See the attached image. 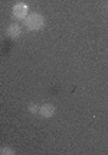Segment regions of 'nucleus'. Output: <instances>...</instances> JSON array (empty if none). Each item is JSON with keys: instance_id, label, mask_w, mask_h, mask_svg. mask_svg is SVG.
Returning <instances> with one entry per match:
<instances>
[{"instance_id": "obj_6", "label": "nucleus", "mask_w": 108, "mask_h": 155, "mask_svg": "<svg viewBox=\"0 0 108 155\" xmlns=\"http://www.w3.org/2000/svg\"><path fill=\"white\" fill-rule=\"evenodd\" d=\"M16 154V151L13 148H10V147H2L0 148V155H14Z\"/></svg>"}, {"instance_id": "obj_4", "label": "nucleus", "mask_w": 108, "mask_h": 155, "mask_svg": "<svg viewBox=\"0 0 108 155\" xmlns=\"http://www.w3.org/2000/svg\"><path fill=\"white\" fill-rule=\"evenodd\" d=\"M22 34H23V28H22L19 23H10L6 29V35L9 38H12V39L19 38Z\"/></svg>"}, {"instance_id": "obj_5", "label": "nucleus", "mask_w": 108, "mask_h": 155, "mask_svg": "<svg viewBox=\"0 0 108 155\" xmlns=\"http://www.w3.org/2000/svg\"><path fill=\"white\" fill-rule=\"evenodd\" d=\"M27 112L32 115H39V106L36 103H29L27 104Z\"/></svg>"}, {"instance_id": "obj_2", "label": "nucleus", "mask_w": 108, "mask_h": 155, "mask_svg": "<svg viewBox=\"0 0 108 155\" xmlns=\"http://www.w3.org/2000/svg\"><path fill=\"white\" fill-rule=\"evenodd\" d=\"M29 15V6L26 3H16L13 7H12V16H13L16 20H25L26 16Z\"/></svg>"}, {"instance_id": "obj_3", "label": "nucleus", "mask_w": 108, "mask_h": 155, "mask_svg": "<svg viewBox=\"0 0 108 155\" xmlns=\"http://www.w3.org/2000/svg\"><path fill=\"white\" fill-rule=\"evenodd\" d=\"M56 113V107L51 103H43L42 106H39V115L45 119H51L52 116H55Z\"/></svg>"}, {"instance_id": "obj_1", "label": "nucleus", "mask_w": 108, "mask_h": 155, "mask_svg": "<svg viewBox=\"0 0 108 155\" xmlns=\"http://www.w3.org/2000/svg\"><path fill=\"white\" fill-rule=\"evenodd\" d=\"M23 25L29 32H39L45 28L46 19L41 13H29L26 16V19L23 20Z\"/></svg>"}]
</instances>
